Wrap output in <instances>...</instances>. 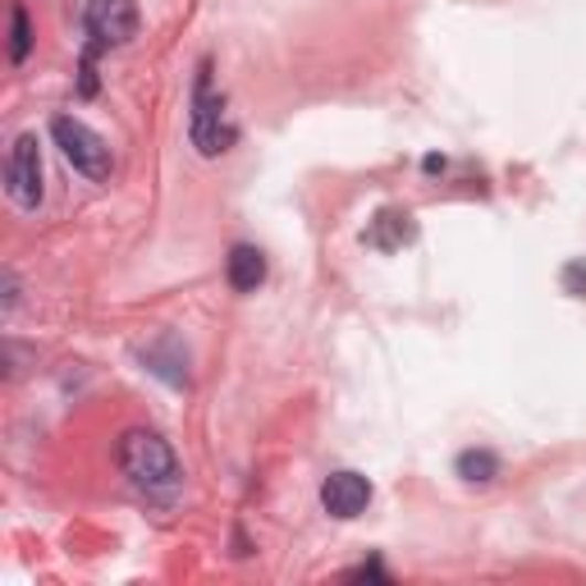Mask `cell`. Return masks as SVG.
Here are the masks:
<instances>
[{
    "label": "cell",
    "instance_id": "obj_1",
    "mask_svg": "<svg viewBox=\"0 0 586 586\" xmlns=\"http://www.w3.org/2000/svg\"><path fill=\"white\" fill-rule=\"evenodd\" d=\"M119 468L134 481V490H142L147 500H179L183 490V462L174 458L170 440H161L157 430H125V440H119Z\"/></svg>",
    "mask_w": 586,
    "mask_h": 586
},
{
    "label": "cell",
    "instance_id": "obj_2",
    "mask_svg": "<svg viewBox=\"0 0 586 586\" xmlns=\"http://www.w3.org/2000/svg\"><path fill=\"white\" fill-rule=\"evenodd\" d=\"M238 129L225 115V97L211 87V65L198 70V87H193V147L202 157H225L234 147Z\"/></svg>",
    "mask_w": 586,
    "mask_h": 586
},
{
    "label": "cell",
    "instance_id": "obj_3",
    "mask_svg": "<svg viewBox=\"0 0 586 586\" xmlns=\"http://www.w3.org/2000/svg\"><path fill=\"white\" fill-rule=\"evenodd\" d=\"M51 138H55V147L65 151V161H70L78 174H87L92 183L110 179V147H106V138H102L97 129H87L83 119L55 115V119H51Z\"/></svg>",
    "mask_w": 586,
    "mask_h": 586
},
{
    "label": "cell",
    "instance_id": "obj_4",
    "mask_svg": "<svg viewBox=\"0 0 586 586\" xmlns=\"http://www.w3.org/2000/svg\"><path fill=\"white\" fill-rule=\"evenodd\" d=\"M83 28L92 46L87 51H106V46H125L138 38V6L134 0H87Z\"/></svg>",
    "mask_w": 586,
    "mask_h": 586
},
{
    "label": "cell",
    "instance_id": "obj_5",
    "mask_svg": "<svg viewBox=\"0 0 586 586\" xmlns=\"http://www.w3.org/2000/svg\"><path fill=\"white\" fill-rule=\"evenodd\" d=\"M6 189H10V198H14L19 211H38V202H42V151H38V134H19V142L10 147Z\"/></svg>",
    "mask_w": 586,
    "mask_h": 586
},
{
    "label": "cell",
    "instance_id": "obj_6",
    "mask_svg": "<svg viewBox=\"0 0 586 586\" xmlns=\"http://www.w3.org/2000/svg\"><path fill=\"white\" fill-rule=\"evenodd\" d=\"M366 504H372V481L358 477V472H330L321 481V509L339 522H349L358 513H366Z\"/></svg>",
    "mask_w": 586,
    "mask_h": 586
},
{
    "label": "cell",
    "instance_id": "obj_7",
    "mask_svg": "<svg viewBox=\"0 0 586 586\" xmlns=\"http://www.w3.org/2000/svg\"><path fill=\"white\" fill-rule=\"evenodd\" d=\"M142 362H147V372H151V376L170 381L174 390H183V385H189V353H183V344H179L174 334L151 339V344L142 349Z\"/></svg>",
    "mask_w": 586,
    "mask_h": 586
},
{
    "label": "cell",
    "instance_id": "obj_8",
    "mask_svg": "<svg viewBox=\"0 0 586 586\" xmlns=\"http://www.w3.org/2000/svg\"><path fill=\"white\" fill-rule=\"evenodd\" d=\"M225 275H230V289L234 294H257L266 285V257L253 248V243H238V248H230Z\"/></svg>",
    "mask_w": 586,
    "mask_h": 586
},
{
    "label": "cell",
    "instance_id": "obj_9",
    "mask_svg": "<svg viewBox=\"0 0 586 586\" xmlns=\"http://www.w3.org/2000/svg\"><path fill=\"white\" fill-rule=\"evenodd\" d=\"M417 230H413V215L408 211H381L376 225H372V243L376 248H398V243H408Z\"/></svg>",
    "mask_w": 586,
    "mask_h": 586
},
{
    "label": "cell",
    "instance_id": "obj_10",
    "mask_svg": "<svg viewBox=\"0 0 586 586\" xmlns=\"http://www.w3.org/2000/svg\"><path fill=\"white\" fill-rule=\"evenodd\" d=\"M454 472H458L462 481H472V486H486V481L500 477V458L490 454V449H462L458 462H454Z\"/></svg>",
    "mask_w": 586,
    "mask_h": 586
},
{
    "label": "cell",
    "instance_id": "obj_11",
    "mask_svg": "<svg viewBox=\"0 0 586 586\" xmlns=\"http://www.w3.org/2000/svg\"><path fill=\"white\" fill-rule=\"evenodd\" d=\"M28 51H33V28H28V10L14 6L10 10V60H14V65H23Z\"/></svg>",
    "mask_w": 586,
    "mask_h": 586
},
{
    "label": "cell",
    "instance_id": "obj_12",
    "mask_svg": "<svg viewBox=\"0 0 586 586\" xmlns=\"http://www.w3.org/2000/svg\"><path fill=\"white\" fill-rule=\"evenodd\" d=\"M564 294L586 298V262H568L564 266Z\"/></svg>",
    "mask_w": 586,
    "mask_h": 586
}]
</instances>
